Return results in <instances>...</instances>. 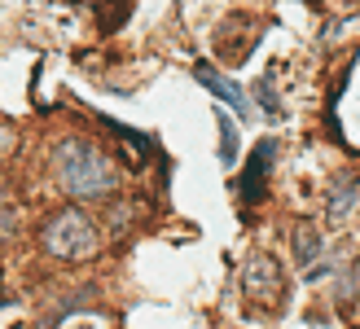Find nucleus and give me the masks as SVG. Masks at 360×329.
Returning a JSON list of instances; mask_svg holds the SVG:
<instances>
[{"mask_svg":"<svg viewBox=\"0 0 360 329\" xmlns=\"http://www.w3.org/2000/svg\"><path fill=\"white\" fill-rule=\"evenodd\" d=\"M193 79L202 84L211 97H220L229 110H238L242 119H250V110H255V105H250V97H246V93H242V88L233 84V79H224L220 70H211V66H202V62H198V66H193Z\"/></svg>","mask_w":360,"mask_h":329,"instance_id":"nucleus-5","label":"nucleus"},{"mask_svg":"<svg viewBox=\"0 0 360 329\" xmlns=\"http://www.w3.org/2000/svg\"><path fill=\"white\" fill-rule=\"evenodd\" d=\"M105 127H110L119 141H128L136 158H150V154H154V141H150L146 132H136V127H123V123H115V119H105Z\"/></svg>","mask_w":360,"mask_h":329,"instance_id":"nucleus-7","label":"nucleus"},{"mask_svg":"<svg viewBox=\"0 0 360 329\" xmlns=\"http://www.w3.org/2000/svg\"><path fill=\"white\" fill-rule=\"evenodd\" d=\"M215 127H220V162L233 167V158H238V132H233V119L215 115Z\"/></svg>","mask_w":360,"mask_h":329,"instance_id":"nucleus-9","label":"nucleus"},{"mask_svg":"<svg viewBox=\"0 0 360 329\" xmlns=\"http://www.w3.org/2000/svg\"><path fill=\"white\" fill-rule=\"evenodd\" d=\"M242 290H246V299H255V303H277V299H285L281 268H277L273 254H250V259L242 264Z\"/></svg>","mask_w":360,"mask_h":329,"instance_id":"nucleus-3","label":"nucleus"},{"mask_svg":"<svg viewBox=\"0 0 360 329\" xmlns=\"http://www.w3.org/2000/svg\"><path fill=\"white\" fill-rule=\"evenodd\" d=\"M9 145H13V132H9V127H0V154H5Z\"/></svg>","mask_w":360,"mask_h":329,"instance_id":"nucleus-10","label":"nucleus"},{"mask_svg":"<svg viewBox=\"0 0 360 329\" xmlns=\"http://www.w3.org/2000/svg\"><path fill=\"white\" fill-rule=\"evenodd\" d=\"M321 250H326V242H321L316 233H308V228H303V233L295 237V254H299V264L308 268V272L316 268V259H321Z\"/></svg>","mask_w":360,"mask_h":329,"instance_id":"nucleus-8","label":"nucleus"},{"mask_svg":"<svg viewBox=\"0 0 360 329\" xmlns=\"http://www.w3.org/2000/svg\"><path fill=\"white\" fill-rule=\"evenodd\" d=\"M330 224H347V219L360 211V180H352V176H343L338 185L330 189Z\"/></svg>","mask_w":360,"mask_h":329,"instance_id":"nucleus-6","label":"nucleus"},{"mask_svg":"<svg viewBox=\"0 0 360 329\" xmlns=\"http://www.w3.org/2000/svg\"><path fill=\"white\" fill-rule=\"evenodd\" d=\"M40 246L53 259H84V254L97 250V228L79 207H62L44 219L40 228Z\"/></svg>","mask_w":360,"mask_h":329,"instance_id":"nucleus-2","label":"nucleus"},{"mask_svg":"<svg viewBox=\"0 0 360 329\" xmlns=\"http://www.w3.org/2000/svg\"><path fill=\"white\" fill-rule=\"evenodd\" d=\"M53 172H58V185L70 198H101L115 189V172L110 158L101 150H93L88 141H58L53 145Z\"/></svg>","mask_w":360,"mask_h":329,"instance_id":"nucleus-1","label":"nucleus"},{"mask_svg":"<svg viewBox=\"0 0 360 329\" xmlns=\"http://www.w3.org/2000/svg\"><path fill=\"white\" fill-rule=\"evenodd\" d=\"M277 158V141L268 136V141H259L255 145V154L246 158V172H242V180H238V198L246 207H255V202H264V185H268V162Z\"/></svg>","mask_w":360,"mask_h":329,"instance_id":"nucleus-4","label":"nucleus"}]
</instances>
